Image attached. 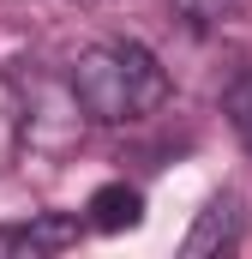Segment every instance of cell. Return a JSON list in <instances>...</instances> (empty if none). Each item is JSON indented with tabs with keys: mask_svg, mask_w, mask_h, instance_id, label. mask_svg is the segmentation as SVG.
I'll return each instance as SVG.
<instances>
[{
	"mask_svg": "<svg viewBox=\"0 0 252 259\" xmlns=\"http://www.w3.org/2000/svg\"><path fill=\"white\" fill-rule=\"evenodd\" d=\"M240 229H246V211H240V199H234V193H216L204 211H198V223L186 229L180 253H186V259L228 253V247H240Z\"/></svg>",
	"mask_w": 252,
	"mask_h": 259,
	"instance_id": "2",
	"label": "cell"
},
{
	"mask_svg": "<svg viewBox=\"0 0 252 259\" xmlns=\"http://www.w3.org/2000/svg\"><path fill=\"white\" fill-rule=\"evenodd\" d=\"M222 109H228V127H234V139H240V145L252 151V72H240V78L228 84Z\"/></svg>",
	"mask_w": 252,
	"mask_h": 259,
	"instance_id": "6",
	"label": "cell"
},
{
	"mask_svg": "<svg viewBox=\"0 0 252 259\" xmlns=\"http://www.w3.org/2000/svg\"><path fill=\"white\" fill-rule=\"evenodd\" d=\"M78 241V223L72 217H54V211H42V217H30V223H6L0 229V253H60V247H72Z\"/></svg>",
	"mask_w": 252,
	"mask_h": 259,
	"instance_id": "3",
	"label": "cell"
},
{
	"mask_svg": "<svg viewBox=\"0 0 252 259\" xmlns=\"http://www.w3.org/2000/svg\"><path fill=\"white\" fill-rule=\"evenodd\" d=\"M84 223H90V229H102V235L138 229V223H144V193H138V187H126V181H108V187H96V193H90Z\"/></svg>",
	"mask_w": 252,
	"mask_h": 259,
	"instance_id": "4",
	"label": "cell"
},
{
	"mask_svg": "<svg viewBox=\"0 0 252 259\" xmlns=\"http://www.w3.org/2000/svg\"><path fill=\"white\" fill-rule=\"evenodd\" d=\"M168 6L186 18L192 30H216V24H228V18H234L246 0H168Z\"/></svg>",
	"mask_w": 252,
	"mask_h": 259,
	"instance_id": "5",
	"label": "cell"
},
{
	"mask_svg": "<svg viewBox=\"0 0 252 259\" xmlns=\"http://www.w3.org/2000/svg\"><path fill=\"white\" fill-rule=\"evenodd\" d=\"M168 97V72L144 42H96L72 61V103L96 127H132L156 115Z\"/></svg>",
	"mask_w": 252,
	"mask_h": 259,
	"instance_id": "1",
	"label": "cell"
}]
</instances>
